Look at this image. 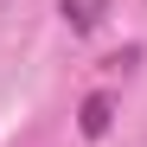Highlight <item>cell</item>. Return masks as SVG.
Wrapping results in <instances>:
<instances>
[{
  "label": "cell",
  "instance_id": "cell-1",
  "mask_svg": "<svg viewBox=\"0 0 147 147\" xmlns=\"http://www.w3.org/2000/svg\"><path fill=\"white\" fill-rule=\"evenodd\" d=\"M58 13H64L70 32H96V26L109 19V0H58Z\"/></svg>",
  "mask_w": 147,
  "mask_h": 147
},
{
  "label": "cell",
  "instance_id": "cell-2",
  "mask_svg": "<svg viewBox=\"0 0 147 147\" xmlns=\"http://www.w3.org/2000/svg\"><path fill=\"white\" fill-rule=\"evenodd\" d=\"M109 121H115L109 96H83V134H90V141H102V134H109Z\"/></svg>",
  "mask_w": 147,
  "mask_h": 147
}]
</instances>
